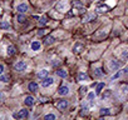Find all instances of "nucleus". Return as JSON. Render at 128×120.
Segmentation results:
<instances>
[{"mask_svg": "<svg viewBox=\"0 0 128 120\" xmlns=\"http://www.w3.org/2000/svg\"><path fill=\"white\" fill-rule=\"evenodd\" d=\"M13 118H14V119H24V118H28V110H26V109H22V110H19L18 113H14V114H13Z\"/></svg>", "mask_w": 128, "mask_h": 120, "instance_id": "nucleus-1", "label": "nucleus"}, {"mask_svg": "<svg viewBox=\"0 0 128 120\" xmlns=\"http://www.w3.org/2000/svg\"><path fill=\"white\" fill-rule=\"evenodd\" d=\"M73 6H74L76 10H78L79 14H82V13L84 11V6H83V4L80 3V0H73Z\"/></svg>", "mask_w": 128, "mask_h": 120, "instance_id": "nucleus-2", "label": "nucleus"}, {"mask_svg": "<svg viewBox=\"0 0 128 120\" xmlns=\"http://www.w3.org/2000/svg\"><path fill=\"white\" fill-rule=\"evenodd\" d=\"M96 11H97L98 14H104V13L109 11V8H108L107 5H104V4H98L97 8H96Z\"/></svg>", "mask_w": 128, "mask_h": 120, "instance_id": "nucleus-3", "label": "nucleus"}, {"mask_svg": "<svg viewBox=\"0 0 128 120\" xmlns=\"http://www.w3.org/2000/svg\"><path fill=\"white\" fill-rule=\"evenodd\" d=\"M96 18H97V14H84V16H83V23H89V21H93V20H96Z\"/></svg>", "mask_w": 128, "mask_h": 120, "instance_id": "nucleus-4", "label": "nucleus"}, {"mask_svg": "<svg viewBox=\"0 0 128 120\" xmlns=\"http://www.w3.org/2000/svg\"><path fill=\"white\" fill-rule=\"evenodd\" d=\"M56 108H58L59 110H66V109L68 108V101H67V100H59V101L56 103Z\"/></svg>", "mask_w": 128, "mask_h": 120, "instance_id": "nucleus-5", "label": "nucleus"}, {"mask_svg": "<svg viewBox=\"0 0 128 120\" xmlns=\"http://www.w3.org/2000/svg\"><path fill=\"white\" fill-rule=\"evenodd\" d=\"M82 50H84V45L80 44V43H77V44L73 46V53H74V54H79V53H82Z\"/></svg>", "mask_w": 128, "mask_h": 120, "instance_id": "nucleus-6", "label": "nucleus"}, {"mask_svg": "<svg viewBox=\"0 0 128 120\" xmlns=\"http://www.w3.org/2000/svg\"><path fill=\"white\" fill-rule=\"evenodd\" d=\"M25 69H26L25 61H18V63L15 64V70H16V71H23V70H25Z\"/></svg>", "mask_w": 128, "mask_h": 120, "instance_id": "nucleus-7", "label": "nucleus"}, {"mask_svg": "<svg viewBox=\"0 0 128 120\" xmlns=\"http://www.w3.org/2000/svg\"><path fill=\"white\" fill-rule=\"evenodd\" d=\"M54 83V79H52V78H44L43 79V81H42V86L43 88H46V86H49V85H52Z\"/></svg>", "mask_w": 128, "mask_h": 120, "instance_id": "nucleus-8", "label": "nucleus"}, {"mask_svg": "<svg viewBox=\"0 0 128 120\" xmlns=\"http://www.w3.org/2000/svg\"><path fill=\"white\" fill-rule=\"evenodd\" d=\"M119 66H120V63L117 61V60H110V61H109V68H110V70H117Z\"/></svg>", "mask_w": 128, "mask_h": 120, "instance_id": "nucleus-9", "label": "nucleus"}, {"mask_svg": "<svg viewBox=\"0 0 128 120\" xmlns=\"http://www.w3.org/2000/svg\"><path fill=\"white\" fill-rule=\"evenodd\" d=\"M68 93H69L68 86H60V88L58 89V94H59V95H67Z\"/></svg>", "mask_w": 128, "mask_h": 120, "instance_id": "nucleus-10", "label": "nucleus"}, {"mask_svg": "<svg viewBox=\"0 0 128 120\" xmlns=\"http://www.w3.org/2000/svg\"><path fill=\"white\" fill-rule=\"evenodd\" d=\"M34 98H32V96H26L25 98V100H24V104L26 105V106H33L34 105Z\"/></svg>", "mask_w": 128, "mask_h": 120, "instance_id": "nucleus-11", "label": "nucleus"}, {"mask_svg": "<svg viewBox=\"0 0 128 120\" xmlns=\"http://www.w3.org/2000/svg\"><path fill=\"white\" fill-rule=\"evenodd\" d=\"M16 10L19 11V13H26L28 11V5L26 4H20V5H18V8H16Z\"/></svg>", "mask_w": 128, "mask_h": 120, "instance_id": "nucleus-12", "label": "nucleus"}, {"mask_svg": "<svg viewBox=\"0 0 128 120\" xmlns=\"http://www.w3.org/2000/svg\"><path fill=\"white\" fill-rule=\"evenodd\" d=\"M54 41H55V39H54V36H52V35H49V36H46V38L44 39V44H45V45H52V44H54Z\"/></svg>", "mask_w": 128, "mask_h": 120, "instance_id": "nucleus-13", "label": "nucleus"}, {"mask_svg": "<svg viewBox=\"0 0 128 120\" xmlns=\"http://www.w3.org/2000/svg\"><path fill=\"white\" fill-rule=\"evenodd\" d=\"M28 89H29L32 93H35V91L38 90V84H36V83H34V81H32V83H29Z\"/></svg>", "mask_w": 128, "mask_h": 120, "instance_id": "nucleus-14", "label": "nucleus"}, {"mask_svg": "<svg viewBox=\"0 0 128 120\" xmlns=\"http://www.w3.org/2000/svg\"><path fill=\"white\" fill-rule=\"evenodd\" d=\"M103 74H104V70H103L102 68H97V69L94 70V76H96V78H100Z\"/></svg>", "mask_w": 128, "mask_h": 120, "instance_id": "nucleus-15", "label": "nucleus"}, {"mask_svg": "<svg viewBox=\"0 0 128 120\" xmlns=\"http://www.w3.org/2000/svg\"><path fill=\"white\" fill-rule=\"evenodd\" d=\"M48 76V70H45V69H43V70H40L39 73H38V78L39 79H44V78H46Z\"/></svg>", "mask_w": 128, "mask_h": 120, "instance_id": "nucleus-16", "label": "nucleus"}, {"mask_svg": "<svg viewBox=\"0 0 128 120\" xmlns=\"http://www.w3.org/2000/svg\"><path fill=\"white\" fill-rule=\"evenodd\" d=\"M110 109H108V108H102L100 110H99V114H100V116H106V115H109L110 114V111H109Z\"/></svg>", "mask_w": 128, "mask_h": 120, "instance_id": "nucleus-17", "label": "nucleus"}, {"mask_svg": "<svg viewBox=\"0 0 128 120\" xmlns=\"http://www.w3.org/2000/svg\"><path fill=\"white\" fill-rule=\"evenodd\" d=\"M78 80H79V81L88 80V75H87L86 73H79V74H78Z\"/></svg>", "mask_w": 128, "mask_h": 120, "instance_id": "nucleus-18", "label": "nucleus"}, {"mask_svg": "<svg viewBox=\"0 0 128 120\" xmlns=\"http://www.w3.org/2000/svg\"><path fill=\"white\" fill-rule=\"evenodd\" d=\"M64 9H66V3H64V1H60V3L56 5V10H59V11H66Z\"/></svg>", "mask_w": 128, "mask_h": 120, "instance_id": "nucleus-19", "label": "nucleus"}, {"mask_svg": "<svg viewBox=\"0 0 128 120\" xmlns=\"http://www.w3.org/2000/svg\"><path fill=\"white\" fill-rule=\"evenodd\" d=\"M103 88H104V84H103V83H99V84L97 85V89H96V94H97V95H99V94L102 93Z\"/></svg>", "mask_w": 128, "mask_h": 120, "instance_id": "nucleus-20", "label": "nucleus"}, {"mask_svg": "<svg viewBox=\"0 0 128 120\" xmlns=\"http://www.w3.org/2000/svg\"><path fill=\"white\" fill-rule=\"evenodd\" d=\"M56 75H59L60 78H66L68 74H67V71L66 70H63V69H59V70H56Z\"/></svg>", "mask_w": 128, "mask_h": 120, "instance_id": "nucleus-21", "label": "nucleus"}, {"mask_svg": "<svg viewBox=\"0 0 128 120\" xmlns=\"http://www.w3.org/2000/svg\"><path fill=\"white\" fill-rule=\"evenodd\" d=\"M46 21H48V18L44 15V16H42V18H39V25L40 26H44L45 24H46Z\"/></svg>", "mask_w": 128, "mask_h": 120, "instance_id": "nucleus-22", "label": "nucleus"}, {"mask_svg": "<svg viewBox=\"0 0 128 120\" xmlns=\"http://www.w3.org/2000/svg\"><path fill=\"white\" fill-rule=\"evenodd\" d=\"M32 49H33L34 51L39 50V49H40V43H39V41H33V44H32Z\"/></svg>", "mask_w": 128, "mask_h": 120, "instance_id": "nucleus-23", "label": "nucleus"}, {"mask_svg": "<svg viewBox=\"0 0 128 120\" xmlns=\"http://www.w3.org/2000/svg\"><path fill=\"white\" fill-rule=\"evenodd\" d=\"M15 54V48L13 45H9L8 46V55H14Z\"/></svg>", "mask_w": 128, "mask_h": 120, "instance_id": "nucleus-24", "label": "nucleus"}, {"mask_svg": "<svg viewBox=\"0 0 128 120\" xmlns=\"http://www.w3.org/2000/svg\"><path fill=\"white\" fill-rule=\"evenodd\" d=\"M16 19H18V21H19L20 24H23V23H24V21L26 20V19H25V16H24V15H23L22 13H20V14H19V15L16 16Z\"/></svg>", "mask_w": 128, "mask_h": 120, "instance_id": "nucleus-25", "label": "nucleus"}, {"mask_svg": "<svg viewBox=\"0 0 128 120\" xmlns=\"http://www.w3.org/2000/svg\"><path fill=\"white\" fill-rule=\"evenodd\" d=\"M110 95H112V91H110V90H106V91L102 94V98H103V99H107V98H109Z\"/></svg>", "mask_w": 128, "mask_h": 120, "instance_id": "nucleus-26", "label": "nucleus"}, {"mask_svg": "<svg viewBox=\"0 0 128 120\" xmlns=\"http://www.w3.org/2000/svg\"><path fill=\"white\" fill-rule=\"evenodd\" d=\"M9 23L8 21H2V23H0V28H2V29H9Z\"/></svg>", "mask_w": 128, "mask_h": 120, "instance_id": "nucleus-27", "label": "nucleus"}, {"mask_svg": "<svg viewBox=\"0 0 128 120\" xmlns=\"http://www.w3.org/2000/svg\"><path fill=\"white\" fill-rule=\"evenodd\" d=\"M44 119H45V120H50V119H52V120H55V115H54V114H48V115L44 116Z\"/></svg>", "mask_w": 128, "mask_h": 120, "instance_id": "nucleus-28", "label": "nucleus"}, {"mask_svg": "<svg viewBox=\"0 0 128 120\" xmlns=\"http://www.w3.org/2000/svg\"><path fill=\"white\" fill-rule=\"evenodd\" d=\"M9 75H3L2 78H0V81H3V83H8L9 81Z\"/></svg>", "mask_w": 128, "mask_h": 120, "instance_id": "nucleus-29", "label": "nucleus"}, {"mask_svg": "<svg viewBox=\"0 0 128 120\" xmlns=\"http://www.w3.org/2000/svg\"><path fill=\"white\" fill-rule=\"evenodd\" d=\"M122 74H123V71H122V70H119V71H118L117 74H114V75L112 76V80H116V79H118V78H119V76H120Z\"/></svg>", "mask_w": 128, "mask_h": 120, "instance_id": "nucleus-30", "label": "nucleus"}, {"mask_svg": "<svg viewBox=\"0 0 128 120\" xmlns=\"http://www.w3.org/2000/svg\"><path fill=\"white\" fill-rule=\"evenodd\" d=\"M46 31H48L46 29H40V30L38 31V35H39V36H44V35L46 34Z\"/></svg>", "mask_w": 128, "mask_h": 120, "instance_id": "nucleus-31", "label": "nucleus"}, {"mask_svg": "<svg viewBox=\"0 0 128 120\" xmlns=\"http://www.w3.org/2000/svg\"><path fill=\"white\" fill-rule=\"evenodd\" d=\"M88 99H89V100H90V103H92V101H93V99H94V93H90V94L88 95Z\"/></svg>", "mask_w": 128, "mask_h": 120, "instance_id": "nucleus-32", "label": "nucleus"}, {"mask_svg": "<svg viewBox=\"0 0 128 120\" xmlns=\"http://www.w3.org/2000/svg\"><path fill=\"white\" fill-rule=\"evenodd\" d=\"M86 91H87V88H86V86H84V88H80V94H83V93L86 94Z\"/></svg>", "mask_w": 128, "mask_h": 120, "instance_id": "nucleus-33", "label": "nucleus"}, {"mask_svg": "<svg viewBox=\"0 0 128 120\" xmlns=\"http://www.w3.org/2000/svg\"><path fill=\"white\" fill-rule=\"evenodd\" d=\"M122 58H123L124 60H126V59H128V53H126V54L123 53V55H122Z\"/></svg>", "mask_w": 128, "mask_h": 120, "instance_id": "nucleus-34", "label": "nucleus"}, {"mask_svg": "<svg viewBox=\"0 0 128 120\" xmlns=\"http://www.w3.org/2000/svg\"><path fill=\"white\" fill-rule=\"evenodd\" d=\"M3 71H4V66L0 65V74H3Z\"/></svg>", "mask_w": 128, "mask_h": 120, "instance_id": "nucleus-35", "label": "nucleus"}, {"mask_svg": "<svg viewBox=\"0 0 128 120\" xmlns=\"http://www.w3.org/2000/svg\"><path fill=\"white\" fill-rule=\"evenodd\" d=\"M0 16H2V10H0Z\"/></svg>", "mask_w": 128, "mask_h": 120, "instance_id": "nucleus-36", "label": "nucleus"}]
</instances>
